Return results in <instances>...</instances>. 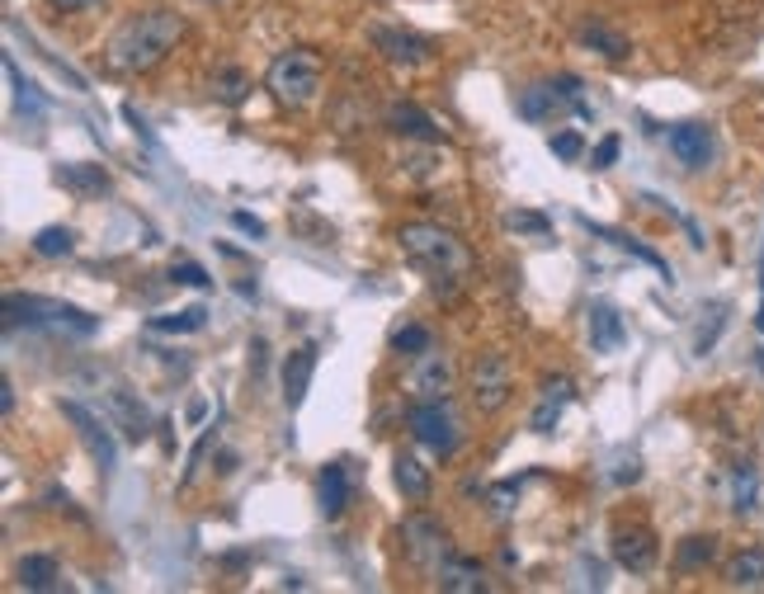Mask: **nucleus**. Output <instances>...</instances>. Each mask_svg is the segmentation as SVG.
<instances>
[{
  "label": "nucleus",
  "mask_w": 764,
  "mask_h": 594,
  "mask_svg": "<svg viewBox=\"0 0 764 594\" xmlns=\"http://www.w3.org/2000/svg\"><path fill=\"white\" fill-rule=\"evenodd\" d=\"M184 38V20L175 10H147V14H133L113 28L109 48H104V62L109 71L119 76H147L175 52V42Z\"/></svg>",
  "instance_id": "f257e3e1"
},
{
  "label": "nucleus",
  "mask_w": 764,
  "mask_h": 594,
  "mask_svg": "<svg viewBox=\"0 0 764 594\" xmlns=\"http://www.w3.org/2000/svg\"><path fill=\"white\" fill-rule=\"evenodd\" d=\"M396 240H402V250L410 255V264H420L424 274H430L434 293L444 288V297L472 274V250H467V240L439 222H406L402 232H396Z\"/></svg>",
  "instance_id": "f03ea898"
},
{
  "label": "nucleus",
  "mask_w": 764,
  "mask_h": 594,
  "mask_svg": "<svg viewBox=\"0 0 764 594\" xmlns=\"http://www.w3.org/2000/svg\"><path fill=\"white\" fill-rule=\"evenodd\" d=\"M321 81H325V66L311 48L279 52L264 71V90L274 95V104H283V109H307L311 99L321 95Z\"/></svg>",
  "instance_id": "7ed1b4c3"
},
{
  "label": "nucleus",
  "mask_w": 764,
  "mask_h": 594,
  "mask_svg": "<svg viewBox=\"0 0 764 594\" xmlns=\"http://www.w3.org/2000/svg\"><path fill=\"white\" fill-rule=\"evenodd\" d=\"M519 113L529 123H557L562 113H580V119H590V104L580 99V81L576 76H562V81L529 85V90L519 95Z\"/></svg>",
  "instance_id": "20e7f679"
},
{
  "label": "nucleus",
  "mask_w": 764,
  "mask_h": 594,
  "mask_svg": "<svg viewBox=\"0 0 764 594\" xmlns=\"http://www.w3.org/2000/svg\"><path fill=\"white\" fill-rule=\"evenodd\" d=\"M472 406L481 410V416H501V410L509 406V396H515V368H509V359L501 349H486L477 354L472 363Z\"/></svg>",
  "instance_id": "39448f33"
},
{
  "label": "nucleus",
  "mask_w": 764,
  "mask_h": 594,
  "mask_svg": "<svg viewBox=\"0 0 764 594\" xmlns=\"http://www.w3.org/2000/svg\"><path fill=\"white\" fill-rule=\"evenodd\" d=\"M410 434H416V444H424L430 453H439V458H448L453 448H458V416H453V406H448V396H434V401H416L410 406Z\"/></svg>",
  "instance_id": "423d86ee"
},
{
  "label": "nucleus",
  "mask_w": 764,
  "mask_h": 594,
  "mask_svg": "<svg viewBox=\"0 0 764 594\" xmlns=\"http://www.w3.org/2000/svg\"><path fill=\"white\" fill-rule=\"evenodd\" d=\"M5 311H10V325L14 321H48V325H57V331H76V335H95V317L90 311H81V307H71V302H52V297H20V293H10L5 297Z\"/></svg>",
  "instance_id": "0eeeda50"
},
{
  "label": "nucleus",
  "mask_w": 764,
  "mask_h": 594,
  "mask_svg": "<svg viewBox=\"0 0 764 594\" xmlns=\"http://www.w3.org/2000/svg\"><path fill=\"white\" fill-rule=\"evenodd\" d=\"M402 547H406V557L420 566V571H430L434 576V566L453 557V543H448V529L439 519L430 515H406L402 519Z\"/></svg>",
  "instance_id": "6e6552de"
},
{
  "label": "nucleus",
  "mask_w": 764,
  "mask_h": 594,
  "mask_svg": "<svg viewBox=\"0 0 764 594\" xmlns=\"http://www.w3.org/2000/svg\"><path fill=\"white\" fill-rule=\"evenodd\" d=\"M368 42H373V52L387 57L392 66H424L434 57V42L416 34V28H402V24H373L368 28Z\"/></svg>",
  "instance_id": "1a4fd4ad"
},
{
  "label": "nucleus",
  "mask_w": 764,
  "mask_h": 594,
  "mask_svg": "<svg viewBox=\"0 0 764 594\" xmlns=\"http://www.w3.org/2000/svg\"><path fill=\"white\" fill-rule=\"evenodd\" d=\"M62 416L76 424L81 444L90 448V458L104 467V472H113V462H119V448H113V434H109V420L95 416V410H85L81 401H62Z\"/></svg>",
  "instance_id": "9d476101"
},
{
  "label": "nucleus",
  "mask_w": 764,
  "mask_h": 594,
  "mask_svg": "<svg viewBox=\"0 0 764 594\" xmlns=\"http://www.w3.org/2000/svg\"><path fill=\"white\" fill-rule=\"evenodd\" d=\"M665 147L675 151V161L685 170H703L713 165V127L707 123H675L670 133H665Z\"/></svg>",
  "instance_id": "9b49d317"
},
{
  "label": "nucleus",
  "mask_w": 764,
  "mask_h": 594,
  "mask_svg": "<svg viewBox=\"0 0 764 594\" xmlns=\"http://www.w3.org/2000/svg\"><path fill=\"white\" fill-rule=\"evenodd\" d=\"M614 561L623 566V571H632V576H642L656 566V533L642 529V523H628V529H614Z\"/></svg>",
  "instance_id": "f8f14e48"
},
{
  "label": "nucleus",
  "mask_w": 764,
  "mask_h": 594,
  "mask_svg": "<svg viewBox=\"0 0 764 594\" xmlns=\"http://www.w3.org/2000/svg\"><path fill=\"white\" fill-rule=\"evenodd\" d=\"M406 387L416 401H434V396H448L453 392V363L444 359V354H434V349H424L416 368H410V378H406Z\"/></svg>",
  "instance_id": "ddd939ff"
},
{
  "label": "nucleus",
  "mask_w": 764,
  "mask_h": 594,
  "mask_svg": "<svg viewBox=\"0 0 764 594\" xmlns=\"http://www.w3.org/2000/svg\"><path fill=\"white\" fill-rule=\"evenodd\" d=\"M434 585L444 594H481V590H491V580L472 557H458V552H453V557L434 566Z\"/></svg>",
  "instance_id": "4468645a"
},
{
  "label": "nucleus",
  "mask_w": 764,
  "mask_h": 594,
  "mask_svg": "<svg viewBox=\"0 0 764 594\" xmlns=\"http://www.w3.org/2000/svg\"><path fill=\"white\" fill-rule=\"evenodd\" d=\"M382 123H387L392 137H406V141H444V127H439L424 109L406 104V99H402V104H387Z\"/></svg>",
  "instance_id": "2eb2a0df"
},
{
  "label": "nucleus",
  "mask_w": 764,
  "mask_h": 594,
  "mask_svg": "<svg viewBox=\"0 0 764 594\" xmlns=\"http://www.w3.org/2000/svg\"><path fill=\"white\" fill-rule=\"evenodd\" d=\"M311 373H317V345H297L288 359H283V406L297 410L307 401Z\"/></svg>",
  "instance_id": "dca6fc26"
},
{
  "label": "nucleus",
  "mask_w": 764,
  "mask_h": 594,
  "mask_svg": "<svg viewBox=\"0 0 764 594\" xmlns=\"http://www.w3.org/2000/svg\"><path fill=\"white\" fill-rule=\"evenodd\" d=\"M586 325H590V349L594 354H618L623 345H628V325H623V317L608 302H590Z\"/></svg>",
  "instance_id": "f3484780"
},
{
  "label": "nucleus",
  "mask_w": 764,
  "mask_h": 594,
  "mask_svg": "<svg viewBox=\"0 0 764 594\" xmlns=\"http://www.w3.org/2000/svg\"><path fill=\"white\" fill-rule=\"evenodd\" d=\"M580 42H586L590 52H600L604 62H628L632 57V42H628V34H618V28H608L604 20H586L580 24V34H576Z\"/></svg>",
  "instance_id": "a211bd4d"
},
{
  "label": "nucleus",
  "mask_w": 764,
  "mask_h": 594,
  "mask_svg": "<svg viewBox=\"0 0 764 594\" xmlns=\"http://www.w3.org/2000/svg\"><path fill=\"white\" fill-rule=\"evenodd\" d=\"M566 401H571V378H566V373L547 378V382H543V401H538L529 430H533V434H552V430H557V420H562V406H566Z\"/></svg>",
  "instance_id": "6ab92c4d"
},
{
  "label": "nucleus",
  "mask_w": 764,
  "mask_h": 594,
  "mask_svg": "<svg viewBox=\"0 0 764 594\" xmlns=\"http://www.w3.org/2000/svg\"><path fill=\"white\" fill-rule=\"evenodd\" d=\"M392 481H396V491H402L410 505H424V500H430V491H434L430 467H424L420 458H410V453H396V462H392Z\"/></svg>",
  "instance_id": "aec40b11"
},
{
  "label": "nucleus",
  "mask_w": 764,
  "mask_h": 594,
  "mask_svg": "<svg viewBox=\"0 0 764 594\" xmlns=\"http://www.w3.org/2000/svg\"><path fill=\"white\" fill-rule=\"evenodd\" d=\"M317 505H321L325 519H340L349 509V477H345V467H340V462H325L321 467V477H317Z\"/></svg>",
  "instance_id": "412c9836"
},
{
  "label": "nucleus",
  "mask_w": 764,
  "mask_h": 594,
  "mask_svg": "<svg viewBox=\"0 0 764 594\" xmlns=\"http://www.w3.org/2000/svg\"><path fill=\"white\" fill-rule=\"evenodd\" d=\"M14 576H20V585L34 590V594H48V590L62 585V566H57L52 557H42V552H28V557L14 561Z\"/></svg>",
  "instance_id": "4be33fe9"
},
{
  "label": "nucleus",
  "mask_w": 764,
  "mask_h": 594,
  "mask_svg": "<svg viewBox=\"0 0 764 594\" xmlns=\"http://www.w3.org/2000/svg\"><path fill=\"white\" fill-rule=\"evenodd\" d=\"M109 416L113 424L123 430V438H133V444H141V438L151 434V416L141 410V401H133L127 392H109Z\"/></svg>",
  "instance_id": "5701e85b"
},
{
  "label": "nucleus",
  "mask_w": 764,
  "mask_h": 594,
  "mask_svg": "<svg viewBox=\"0 0 764 594\" xmlns=\"http://www.w3.org/2000/svg\"><path fill=\"white\" fill-rule=\"evenodd\" d=\"M727 585L731 590H764V547H745L727 561Z\"/></svg>",
  "instance_id": "b1692460"
},
{
  "label": "nucleus",
  "mask_w": 764,
  "mask_h": 594,
  "mask_svg": "<svg viewBox=\"0 0 764 594\" xmlns=\"http://www.w3.org/2000/svg\"><path fill=\"white\" fill-rule=\"evenodd\" d=\"M57 184L71 194H81V198H90V194H104L109 189V175L99 165H85V161H66V165H57Z\"/></svg>",
  "instance_id": "393cba45"
},
{
  "label": "nucleus",
  "mask_w": 764,
  "mask_h": 594,
  "mask_svg": "<svg viewBox=\"0 0 764 594\" xmlns=\"http://www.w3.org/2000/svg\"><path fill=\"white\" fill-rule=\"evenodd\" d=\"M246 90H250V76L241 66H218L208 76V95L212 99H222V104H241L246 99Z\"/></svg>",
  "instance_id": "a878e982"
},
{
  "label": "nucleus",
  "mask_w": 764,
  "mask_h": 594,
  "mask_svg": "<svg viewBox=\"0 0 764 594\" xmlns=\"http://www.w3.org/2000/svg\"><path fill=\"white\" fill-rule=\"evenodd\" d=\"M713 557H717V537H707V533H693L675 547L679 571H703V566H713Z\"/></svg>",
  "instance_id": "bb28decb"
},
{
  "label": "nucleus",
  "mask_w": 764,
  "mask_h": 594,
  "mask_svg": "<svg viewBox=\"0 0 764 594\" xmlns=\"http://www.w3.org/2000/svg\"><path fill=\"white\" fill-rule=\"evenodd\" d=\"M755 495H760L755 467L736 462V472H731V509H736V515H755Z\"/></svg>",
  "instance_id": "cd10ccee"
},
{
  "label": "nucleus",
  "mask_w": 764,
  "mask_h": 594,
  "mask_svg": "<svg viewBox=\"0 0 764 594\" xmlns=\"http://www.w3.org/2000/svg\"><path fill=\"white\" fill-rule=\"evenodd\" d=\"M76 250V232L71 226H42L34 236V255L38 260H62V255Z\"/></svg>",
  "instance_id": "c85d7f7f"
},
{
  "label": "nucleus",
  "mask_w": 764,
  "mask_h": 594,
  "mask_svg": "<svg viewBox=\"0 0 764 594\" xmlns=\"http://www.w3.org/2000/svg\"><path fill=\"white\" fill-rule=\"evenodd\" d=\"M580 222H586V218H580ZM586 226H590V222H586ZM590 232H594V236H604V240H614V246H623V250H632L637 260H646L651 269H656V274H665V279H670V264H665L656 250H646L642 240H632V236H623V232H608V226H590Z\"/></svg>",
  "instance_id": "c756f323"
},
{
  "label": "nucleus",
  "mask_w": 764,
  "mask_h": 594,
  "mask_svg": "<svg viewBox=\"0 0 764 594\" xmlns=\"http://www.w3.org/2000/svg\"><path fill=\"white\" fill-rule=\"evenodd\" d=\"M204 321H208V307H184V311H175V317H151V331L184 335V331H204Z\"/></svg>",
  "instance_id": "7c9ffc66"
},
{
  "label": "nucleus",
  "mask_w": 764,
  "mask_h": 594,
  "mask_svg": "<svg viewBox=\"0 0 764 594\" xmlns=\"http://www.w3.org/2000/svg\"><path fill=\"white\" fill-rule=\"evenodd\" d=\"M392 349L406 354V359H420L424 349H434V339H430V331H424V325H402V331L392 335Z\"/></svg>",
  "instance_id": "2f4dec72"
},
{
  "label": "nucleus",
  "mask_w": 764,
  "mask_h": 594,
  "mask_svg": "<svg viewBox=\"0 0 764 594\" xmlns=\"http://www.w3.org/2000/svg\"><path fill=\"white\" fill-rule=\"evenodd\" d=\"M505 226H509V232H523V236H547L552 232V218H543V212H529V208H515V212H505Z\"/></svg>",
  "instance_id": "473e14b6"
},
{
  "label": "nucleus",
  "mask_w": 764,
  "mask_h": 594,
  "mask_svg": "<svg viewBox=\"0 0 764 594\" xmlns=\"http://www.w3.org/2000/svg\"><path fill=\"white\" fill-rule=\"evenodd\" d=\"M170 283H184V288H208V269L204 264H194V260H180V264H170Z\"/></svg>",
  "instance_id": "72a5a7b5"
},
{
  "label": "nucleus",
  "mask_w": 764,
  "mask_h": 594,
  "mask_svg": "<svg viewBox=\"0 0 764 594\" xmlns=\"http://www.w3.org/2000/svg\"><path fill=\"white\" fill-rule=\"evenodd\" d=\"M5 76L14 81V95H20V109H28V113H38V109H42V99L34 95V85H28V81L20 76V66H14V62H5Z\"/></svg>",
  "instance_id": "f704fd0d"
},
{
  "label": "nucleus",
  "mask_w": 764,
  "mask_h": 594,
  "mask_svg": "<svg viewBox=\"0 0 764 594\" xmlns=\"http://www.w3.org/2000/svg\"><path fill=\"white\" fill-rule=\"evenodd\" d=\"M618 151H623V137H618V133H608V137L600 141V147L590 151V170H608V165L618 161Z\"/></svg>",
  "instance_id": "c9c22d12"
},
{
  "label": "nucleus",
  "mask_w": 764,
  "mask_h": 594,
  "mask_svg": "<svg viewBox=\"0 0 764 594\" xmlns=\"http://www.w3.org/2000/svg\"><path fill=\"white\" fill-rule=\"evenodd\" d=\"M515 481H501V486H491V495H486V500H491V515L495 519H505L509 515V509H515Z\"/></svg>",
  "instance_id": "e433bc0d"
},
{
  "label": "nucleus",
  "mask_w": 764,
  "mask_h": 594,
  "mask_svg": "<svg viewBox=\"0 0 764 594\" xmlns=\"http://www.w3.org/2000/svg\"><path fill=\"white\" fill-rule=\"evenodd\" d=\"M580 151H586L580 133H552V156H562V161H580Z\"/></svg>",
  "instance_id": "4c0bfd02"
},
{
  "label": "nucleus",
  "mask_w": 764,
  "mask_h": 594,
  "mask_svg": "<svg viewBox=\"0 0 764 594\" xmlns=\"http://www.w3.org/2000/svg\"><path fill=\"white\" fill-rule=\"evenodd\" d=\"M48 5H52L57 14H81V10H95L99 0H48Z\"/></svg>",
  "instance_id": "58836bf2"
},
{
  "label": "nucleus",
  "mask_w": 764,
  "mask_h": 594,
  "mask_svg": "<svg viewBox=\"0 0 764 594\" xmlns=\"http://www.w3.org/2000/svg\"><path fill=\"white\" fill-rule=\"evenodd\" d=\"M232 222L241 226V232H250V236H264V222L250 218V212H232Z\"/></svg>",
  "instance_id": "ea45409f"
},
{
  "label": "nucleus",
  "mask_w": 764,
  "mask_h": 594,
  "mask_svg": "<svg viewBox=\"0 0 764 594\" xmlns=\"http://www.w3.org/2000/svg\"><path fill=\"white\" fill-rule=\"evenodd\" d=\"M0 392H5V396H0V406H5V416H10V410H14V387L5 382V387H0Z\"/></svg>",
  "instance_id": "a19ab883"
},
{
  "label": "nucleus",
  "mask_w": 764,
  "mask_h": 594,
  "mask_svg": "<svg viewBox=\"0 0 764 594\" xmlns=\"http://www.w3.org/2000/svg\"><path fill=\"white\" fill-rule=\"evenodd\" d=\"M760 293H764V260H760ZM760 317H764V311H760Z\"/></svg>",
  "instance_id": "79ce46f5"
},
{
  "label": "nucleus",
  "mask_w": 764,
  "mask_h": 594,
  "mask_svg": "<svg viewBox=\"0 0 764 594\" xmlns=\"http://www.w3.org/2000/svg\"><path fill=\"white\" fill-rule=\"evenodd\" d=\"M204 5H212V0H204Z\"/></svg>",
  "instance_id": "37998d69"
}]
</instances>
